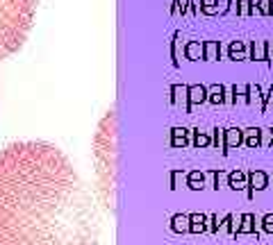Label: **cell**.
<instances>
[{"label":"cell","mask_w":273,"mask_h":245,"mask_svg":"<svg viewBox=\"0 0 273 245\" xmlns=\"http://www.w3.org/2000/svg\"><path fill=\"white\" fill-rule=\"evenodd\" d=\"M98 236L93 197L57 145L0 150V245H98Z\"/></svg>","instance_id":"1"},{"label":"cell","mask_w":273,"mask_h":245,"mask_svg":"<svg viewBox=\"0 0 273 245\" xmlns=\"http://www.w3.org/2000/svg\"><path fill=\"white\" fill-rule=\"evenodd\" d=\"M39 0H0V59L18 53L32 30Z\"/></svg>","instance_id":"2"}]
</instances>
